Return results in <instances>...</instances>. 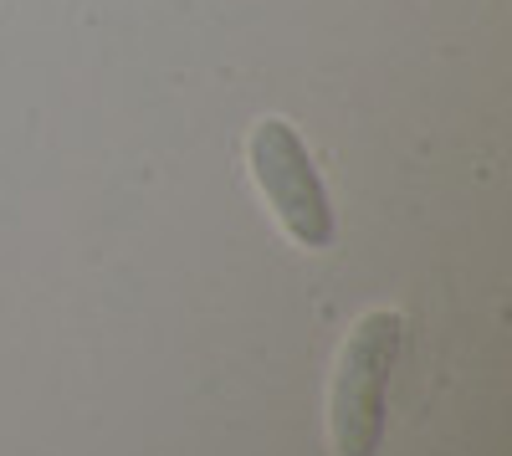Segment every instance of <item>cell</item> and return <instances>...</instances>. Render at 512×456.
I'll return each mask as SVG.
<instances>
[{"instance_id":"obj_2","label":"cell","mask_w":512,"mask_h":456,"mask_svg":"<svg viewBox=\"0 0 512 456\" xmlns=\"http://www.w3.org/2000/svg\"><path fill=\"white\" fill-rule=\"evenodd\" d=\"M246 164H251V180L262 190V200L272 205V216L282 221V231L308 246V252H323L333 246V200L328 185L318 175V164L303 144V134L292 129L287 118L267 113L251 123V139H246Z\"/></svg>"},{"instance_id":"obj_1","label":"cell","mask_w":512,"mask_h":456,"mask_svg":"<svg viewBox=\"0 0 512 456\" xmlns=\"http://www.w3.org/2000/svg\"><path fill=\"white\" fill-rule=\"evenodd\" d=\"M405 318L395 308L364 313L344 349L328 385V436L338 456H379L384 426H390V375L400 364Z\"/></svg>"}]
</instances>
